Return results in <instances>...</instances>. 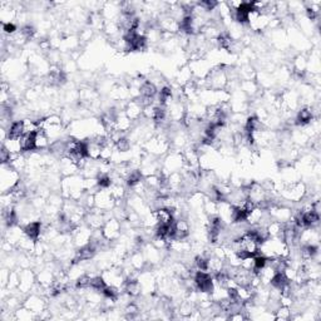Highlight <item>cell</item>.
<instances>
[{
	"label": "cell",
	"mask_w": 321,
	"mask_h": 321,
	"mask_svg": "<svg viewBox=\"0 0 321 321\" xmlns=\"http://www.w3.org/2000/svg\"><path fill=\"white\" fill-rule=\"evenodd\" d=\"M307 193V187L304 182L301 181H296L293 183L285 184L284 189L280 192L281 200H284L285 202H290V204H298L304 200L305 196Z\"/></svg>",
	"instance_id": "6da1fadb"
},
{
	"label": "cell",
	"mask_w": 321,
	"mask_h": 321,
	"mask_svg": "<svg viewBox=\"0 0 321 321\" xmlns=\"http://www.w3.org/2000/svg\"><path fill=\"white\" fill-rule=\"evenodd\" d=\"M22 181L20 173L15 171L9 164H3L1 167V176H0V184L3 193L10 192L18 183Z\"/></svg>",
	"instance_id": "7a4b0ae2"
},
{
	"label": "cell",
	"mask_w": 321,
	"mask_h": 321,
	"mask_svg": "<svg viewBox=\"0 0 321 321\" xmlns=\"http://www.w3.org/2000/svg\"><path fill=\"white\" fill-rule=\"evenodd\" d=\"M102 235L109 242H115L122 235V222L115 217L108 218L102 227Z\"/></svg>",
	"instance_id": "3957f363"
},
{
	"label": "cell",
	"mask_w": 321,
	"mask_h": 321,
	"mask_svg": "<svg viewBox=\"0 0 321 321\" xmlns=\"http://www.w3.org/2000/svg\"><path fill=\"white\" fill-rule=\"evenodd\" d=\"M94 201L95 207L104 211V212H111L115 207V200L111 193V191H109V188L98 189L97 192L94 193Z\"/></svg>",
	"instance_id": "277c9868"
},
{
	"label": "cell",
	"mask_w": 321,
	"mask_h": 321,
	"mask_svg": "<svg viewBox=\"0 0 321 321\" xmlns=\"http://www.w3.org/2000/svg\"><path fill=\"white\" fill-rule=\"evenodd\" d=\"M37 284V275L30 269H23L19 273V290L22 294L30 293Z\"/></svg>",
	"instance_id": "5b68a950"
},
{
	"label": "cell",
	"mask_w": 321,
	"mask_h": 321,
	"mask_svg": "<svg viewBox=\"0 0 321 321\" xmlns=\"http://www.w3.org/2000/svg\"><path fill=\"white\" fill-rule=\"evenodd\" d=\"M124 113H126L129 119L132 120L133 123H136V122H138L140 118L143 117V104L140 103V100L138 98L129 100V102L126 103V107H124Z\"/></svg>",
	"instance_id": "8992f818"
},
{
	"label": "cell",
	"mask_w": 321,
	"mask_h": 321,
	"mask_svg": "<svg viewBox=\"0 0 321 321\" xmlns=\"http://www.w3.org/2000/svg\"><path fill=\"white\" fill-rule=\"evenodd\" d=\"M23 306L29 309L30 311H33L37 316H40V314L44 313V310H46V302L44 301V298L40 295H38V294H32V295L28 296V298L24 300Z\"/></svg>",
	"instance_id": "52a82bcc"
},
{
	"label": "cell",
	"mask_w": 321,
	"mask_h": 321,
	"mask_svg": "<svg viewBox=\"0 0 321 321\" xmlns=\"http://www.w3.org/2000/svg\"><path fill=\"white\" fill-rule=\"evenodd\" d=\"M24 235L28 236L30 240L33 241H39V238L42 237V233H43V222L42 221H30L26 225L23 226Z\"/></svg>",
	"instance_id": "ba28073f"
},
{
	"label": "cell",
	"mask_w": 321,
	"mask_h": 321,
	"mask_svg": "<svg viewBox=\"0 0 321 321\" xmlns=\"http://www.w3.org/2000/svg\"><path fill=\"white\" fill-rule=\"evenodd\" d=\"M59 173L63 176V178L75 176L79 173V167L73 163L68 157H62L59 162Z\"/></svg>",
	"instance_id": "9c48e42d"
},
{
	"label": "cell",
	"mask_w": 321,
	"mask_h": 321,
	"mask_svg": "<svg viewBox=\"0 0 321 321\" xmlns=\"http://www.w3.org/2000/svg\"><path fill=\"white\" fill-rule=\"evenodd\" d=\"M153 213H155L158 225H173L175 222V215L171 209L160 207V208L153 209Z\"/></svg>",
	"instance_id": "30bf717a"
},
{
	"label": "cell",
	"mask_w": 321,
	"mask_h": 321,
	"mask_svg": "<svg viewBox=\"0 0 321 321\" xmlns=\"http://www.w3.org/2000/svg\"><path fill=\"white\" fill-rule=\"evenodd\" d=\"M158 88L155 86L153 82L151 80H144L143 83L140 84L139 87V97L140 98H147V99H153L157 95Z\"/></svg>",
	"instance_id": "8fae6325"
},
{
	"label": "cell",
	"mask_w": 321,
	"mask_h": 321,
	"mask_svg": "<svg viewBox=\"0 0 321 321\" xmlns=\"http://www.w3.org/2000/svg\"><path fill=\"white\" fill-rule=\"evenodd\" d=\"M3 146L10 152V155H19V153L23 152V146H22L20 138L8 137L3 142Z\"/></svg>",
	"instance_id": "7c38bea8"
},
{
	"label": "cell",
	"mask_w": 321,
	"mask_h": 321,
	"mask_svg": "<svg viewBox=\"0 0 321 321\" xmlns=\"http://www.w3.org/2000/svg\"><path fill=\"white\" fill-rule=\"evenodd\" d=\"M238 88L247 95V97H255L258 94V83L255 80H241Z\"/></svg>",
	"instance_id": "4fadbf2b"
},
{
	"label": "cell",
	"mask_w": 321,
	"mask_h": 321,
	"mask_svg": "<svg viewBox=\"0 0 321 321\" xmlns=\"http://www.w3.org/2000/svg\"><path fill=\"white\" fill-rule=\"evenodd\" d=\"M50 147V138L48 137L44 131L39 129L37 133H35V149L37 151H43Z\"/></svg>",
	"instance_id": "5bb4252c"
},
{
	"label": "cell",
	"mask_w": 321,
	"mask_h": 321,
	"mask_svg": "<svg viewBox=\"0 0 321 321\" xmlns=\"http://www.w3.org/2000/svg\"><path fill=\"white\" fill-rule=\"evenodd\" d=\"M193 75H192V72H191V69H189V67H183V68L181 69L180 72H178L177 74V82L181 84V87L186 86L187 83H189L191 80H192Z\"/></svg>",
	"instance_id": "9a60e30c"
},
{
	"label": "cell",
	"mask_w": 321,
	"mask_h": 321,
	"mask_svg": "<svg viewBox=\"0 0 321 321\" xmlns=\"http://www.w3.org/2000/svg\"><path fill=\"white\" fill-rule=\"evenodd\" d=\"M293 318V310L291 307L287 306H278L274 313V319L275 320H290Z\"/></svg>",
	"instance_id": "2e32d148"
},
{
	"label": "cell",
	"mask_w": 321,
	"mask_h": 321,
	"mask_svg": "<svg viewBox=\"0 0 321 321\" xmlns=\"http://www.w3.org/2000/svg\"><path fill=\"white\" fill-rule=\"evenodd\" d=\"M18 32V28L14 23H5L3 24V33L4 34L9 35V37H12L13 34Z\"/></svg>",
	"instance_id": "e0dca14e"
},
{
	"label": "cell",
	"mask_w": 321,
	"mask_h": 321,
	"mask_svg": "<svg viewBox=\"0 0 321 321\" xmlns=\"http://www.w3.org/2000/svg\"><path fill=\"white\" fill-rule=\"evenodd\" d=\"M92 29H84V30H82V33H80L79 39L83 40V42H88V40H91V38H92Z\"/></svg>",
	"instance_id": "ac0fdd59"
}]
</instances>
